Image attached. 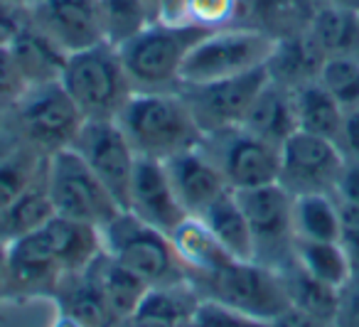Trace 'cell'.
Wrapping results in <instances>:
<instances>
[{"instance_id": "obj_1", "label": "cell", "mask_w": 359, "mask_h": 327, "mask_svg": "<svg viewBox=\"0 0 359 327\" xmlns=\"http://www.w3.org/2000/svg\"><path fill=\"white\" fill-rule=\"evenodd\" d=\"M116 124L138 158L160 163L205 143L200 124L177 91H135Z\"/></svg>"}, {"instance_id": "obj_2", "label": "cell", "mask_w": 359, "mask_h": 327, "mask_svg": "<svg viewBox=\"0 0 359 327\" xmlns=\"http://www.w3.org/2000/svg\"><path fill=\"white\" fill-rule=\"evenodd\" d=\"M212 30L192 22L153 20L130 40L118 45V55L135 91H175L185 60Z\"/></svg>"}, {"instance_id": "obj_3", "label": "cell", "mask_w": 359, "mask_h": 327, "mask_svg": "<svg viewBox=\"0 0 359 327\" xmlns=\"http://www.w3.org/2000/svg\"><path fill=\"white\" fill-rule=\"evenodd\" d=\"M60 81L86 121H116L135 94L118 47L111 42L72 52Z\"/></svg>"}, {"instance_id": "obj_4", "label": "cell", "mask_w": 359, "mask_h": 327, "mask_svg": "<svg viewBox=\"0 0 359 327\" xmlns=\"http://www.w3.org/2000/svg\"><path fill=\"white\" fill-rule=\"evenodd\" d=\"M101 243L118 266L140 278L148 288L187 281L172 239L126 209L101 227Z\"/></svg>"}, {"instance_id": "obj_5", "label": "cell", "mask_w": 359, "mask_h": 327, "mask_svg": "<svg viewBox=\"0 0 359 327\" xmlns=\"http://www.w3.org/2000/svg\"><path fill=\"white\" fill-rule=\"evenodd\" d=\"M200 298H212L261 322H273L290 307L280 273L259 261L229 258L224 266L190 278Z\"/></svg>"}, {"instance_id": "obj_6", "label": "cell", "mask_w": 359, "mask_h": 327, "mask_svg": "<svg viewBox=\"0 0 359 327\" xmlns=\"http://www.w3.org/2000/svg\"><path fill=\"white\" fill-rule=\"evenodd\" d=\"M276 37L251 25H229L212 30L187 55L180 84H207L266 67L273 55Z\"/></svg>"}, {"instance_id": "obj_7", "label": "cell", "mask_w": 359, "mask_h": 327, "mask_svg": "<svg viewBox=\"0 0 359 327\" xmlns=\"http://www.w3.org/2000/svg\"><path fill=\"white\" fill-rule=\"evenodd\" d=\"M45 185L57 217H67L101 229L116 214L123 212L104 187V182L72 148L47 155Z\"/></svg>"}, {"instance_id": "obj_8", "label": "cell", "mask_w": 359, "mask_h": 327, "mask_svg": "<svg viewBox=\"0 0 359 327\" xmlns=\"http://www.w3.org/2000/svg\"><path fill=\"white\" fill-rule=\"evenodd\" d=\"M13 111L27 148L45 158L57 150L72 148L86 121L62 81L30 86L13 104Z\"/></svg>"}, {"instance_id": "obj_9", "label": "cell", "mask_w": 359, "mask_h": 327, "mask_svg": "<svg viewBox=\"0 0 359 327\" xmlns=\"http://www.w3.org/2000/svg\"><path fill=\"white\" fill-rule=\"evenodd\" d=\"M241 209L254 236V261L280 271L293 261V194L278 182L236 189Z\"/></svg>"}, {"instance_id": "obj_10", "label": "cell", "mask_w": 359, "mask_h": 327, "mask_svg": "<svg viewBox=\"0 0 359 327\" xmlns=\"http://www.w3.org/2000/svg\"><path fill=\"white\" fill-rule=\"evenodd\" d=\"M269 67H259L229 79L207 81V84H180L175 91L192 111L202 133L215 135L222 131L241 128L251 104L256 101L259 91L269 84Z\"/></svg>"}, {"instance_id": "obj_11", "label": "cell", "mask_w": 359, "mask_h": 327, "mask_svg": "<svg viewBox=\"0 0 359 327\" xmlns=\"http://www.w3.org/2000/svg\"><path fill=\"white\" fill-rule=\"evenodd\" d=\"M202 148L222 170L231 189H251L278 182L280 145H273L246 128L205 135Z\"/></svg>"}, {"instance_id": "obj_12", "label": "cell", "mask_w": 359, "mask_h": 327, "mask_svg": "<svg viewBox=\"0 0 359 327\" xmlns=\"http://www.w3.org/2000/svg\"><path fill=\"white\" fill-rule=\"evenodd\" d=\"M344 163L347 158L334 140L295 131L280 145L278 185L288 189L293 197L310 192L334 194Z\"/></svg>"}, {"instance_id": "obj_13", "label": "cell", "mask_w": 359, "mask_h": 327, "mask_svg": "<svg viewBox=\"0 0 359 327\" xmlns=\"http://www.w3.org/2000/svg\"><path fill=\"white\" fill-rule=\"evenodd\" d=\"M72 150H76V155L89 165L91 173L104 182L118 207H128L138 155L130 148L121 126L116 121H84L79 135L72 143Z\"/></svg>"}, {"instance_id": "obj_14", "label": "cell", "mask_w": 359, "mask_h": 327, "mask_svg": "<svg viewBox=\"0 0 359 327\" xmlns=\"http://www.w3.org/2000/svg\"><path fill=\"white\" fill-rule=\"evenodd\" d=\"M62 278L65 271L47 224L6 243L3 286L13 293H55Z\"/></svg>"}, {"instance_id": "obj_15", "label": "cell", "mask_w": 359, "mask_h": 327, "mask_svg": "<svg viewBox=\"0 0 359 327\" xmlns=\"http://www.w3.org/2000/svg\"><path fill=\"white\" fill-rule=\"evenodd\" d=\"M30 20L67 55L106 42L99 0H37L30 6Z\"/></svg>"}, {"instance_id": "obj_16", "label": "cell", "mask_w": 359, "mask_h": 327, "mask_svg": "<svg viewBox=\"0 0 359 327\" xmlns=\"http://www.w3.org/2000/svg\"><path fill=\"white\" fill-rule=\"evenodd\" d=\"M126 212L135 214L140 222L150 224L168 236H172L180 224L190 217L175 194L165 165L160 160L148 158H138V163H135Z\"/></svg>"}, {"instance_id": "obj_17", "label": "cell", "mask_w": 359, "mask_h": 327, "mask_svg": "<svg viewBox=\"0 0 359 327\" xmlns=\"http://www.w3.org/2000/svg\"><path fill=\"white\" fill-rule=\"evenodd\" d=\"M163 165L168 170V178L172 182L180 204L195 219H200L217 199L231 192L222 170L217 168V163L207 155L202 145L175 155V158L165 160Z\"/></svg>"}, {"instance_id": "obj_18", "label": "cell", "mask_w": 359, "mask_h": 327, "mask_svg": "<svg viewBox=\"0 0 359 327\" xmlns=\"http://www.w3.org/2000/svg\"><path fill=\"white\" fill-rule=\"evenodd\" d=\"M325 60L327 55L320 50L310 30H300L276 40L273 55L266 67H269L273 81L288 86V89H298L310 81H318Z\"/></svg>"}, {"instance_id": "obj_19", "label": "cell", "mask_w": 359, "mask_h": 327, "mask_svg": "<svg viewBox=\"0 0 359 327\" xmlns=\"http://www.w3.org/2000/svg\"><path fill=\"white\" fill-rule=\"evenodd\" d=\"M241 128L273 145H283L298 131L293 89L269 79V84L259 91L256 101L251 104Z\"/></svg>"}, {"instance_id": "obj_20", "label": "cell", "mask_w": 359, "mask_h": 327, "mask_svg": "<svg viewBox=\"0 0 359 327\" xmlns=\"http://www.w3.org/2000/svg\"><path fill=\"white\" fill-rule=\"evenodd\" d=\"M197 302L200 293L190 281L148 288L123 327H177L190 320Z\"/></svg>"}, {"instance_id": "obj_21", "label": "cell", "mask_w": 359, "mask_h": 327, "mask_svg": "<svg viewBox=\"0 0 359 327\" xmlns=\"http://www.w3.org/2000/svg\"><path fill=\"white\" fill-rule=\"evenodd\" d=\"M11 50L15 55V62L20 67L22 76H25L27 86L60 81L67 65V57H69L47 32H42L37 25H32V20L18 35V40L11 45Z\"/></svg>"}, {"instance_id": "obj_22", "label": "cell", "mask_w": 359, "mask_h": 327, "mask_svg": "<svg viewBox=\"0 0 359 327\" xmlns=\"http://www.w3.org/2000/svg\"><path fill=\"white\" fill-rule=\"evenodd\" d=\"M55 298L62 312L74 317L84 327H123L86 268L81 273H69L62 278L60 286L55 288Z\"/></svg>"}, {"instance_id": "obj_23", "label": "cell", "mask_w": 359, "mask_h": 327, "mask_svg": "<svg viewBox=\"0 0 359 327\" xmlns=\"http://www.w3.org/2000/svg\"><path fill=\"white\" fill-rule=\"evenodd\" d=\"M170 239H172V243H175L180 263L185 268L187 281H190V278L207 276V273L224 266L229 258H234L222 248V243L217 241L215 234L205 227V222H200V219H195V217H187Z\"/></svg>"}, {"instance_id": "obj_24", "label": "cell", "mask_w": 359, "mask_h": 327, "mask_svg": "<svg viewBox=\"0 0 359 327\" xmlns=\"http://www.w3.org/2000/svg\"><path fill=\"white\" fill-rule=\"evenodd\" d=\"M86 273L94 278L101 295L106 298V302L114 310V315L118 317L121 325H126V320L133 315V310L138 307L148 286L140 278H135L133 273L126 271L123 266H118L106 251L86 266Z\"/></svg>"}, {"instance_id": "obj_25", "label": "cell", "mask_w": 359, "mask_h": 327, "mask_svg": "<svg viewBox=\"0 0 359 327\" xmlns=\"http://www.w3.org/2000/svg\"><path fill=\"white\" fill-rule=\"evenodd\" d=\"M200 222H205V227L215 234V239L229 256L241 258V261H254V236H251V227L234 189L217 199L202 214Z\"/></svg>"}, {"instance_id": "obj_26", "label": "cell", "mask_w": 359, "mask_h": 327, "mask_svg": "<svg viewBox=\"0 0 359 327\" xmlns=\"http://www.w3.org/2000/svg\"><path fill=\"white\" fill-rule=\"evenodd\" d=\"M308 30L327 57H359V13L323 3Z\"/></svg>"}, {"instance_id": "obj_27", "label": "cell", "mask_w": 359, "mask_h": 327, "mask_svg": "<svg viewBox=\"0 0 359 327\" xmlns=\"http://www.w3.org/2000/svg\"><path fill=\"white\" fill-rule=\"evenodd\" d=\"M293 104L298 131L323 135V138H330L337 143L344 121V109L320 81H310V84L293 89Z\"/></svg>"}, {"instance_id": "obj_28", "label": "cell", "mask_w": 359, "mask_h": 327, "mask_svg": "<svg viewBox=\"0 0 359 327\" xmlns=\"http://www.w3.org/2000/svg\"><path fill=\"white\" fill-rule=\"evenodd\" d=\"M293 232L303 241H337L339 199L330 192H310L293 197Z\"/></svg>"}, {"instance_id": "obj_29", "label": "cell", "mask_w": 359, "mask_h": 327, "mask_svg": "<svg viewBox=\"0 0 359 327\" xmlns=\"http://www.w3.org/2000/svg\"><path fill=\"white\" fill-rule=\"evenodd\" d=\"M278 273L285 286V293H288L290 307H298V310L325 317V320H334L339 307V288L318 281L308 271H303L295 261L283 266Z\"/></svg>"}, {"instance_id": "obj_30", "label": "cell", "mask_w": 359, "mask_h": 327, "mask_svg": "<svg viewBox=\"0 0 359 327\" xmlns=\"http://www.w3.org/2000/svg\"><path fill=\"white\" fill-rule=\"evenodd\" d=\"M293 261L303 271L315 276L318 281L327 283L332 288L342 291L344 283L352 278L354 268L339 241H303L295 239L293 246Z\"/></svg>"}, {"instance_id": "obj_31", "label": "cell", "mask_w": 359, "mask_h": 327, "mask_svg": "<svg viewBox=\"0 0 359 327\" xmlns=\"http://www.w3.org/2000/svg\"><path fill=\"white\" fill-rule=\"evenodd\" d=\"M52 217H55V207L50 202L45 175H42L25 194H20L11 207L0 212V241L8 243L22 234L35 232L45 227Z\"/></svg>"}, {"instance_id": "obj_32", "label": "cell", "mask_w": 359, "mask_h": 327, "mask_svg": "<svg viewBox=\"0 0 359 327\" xmlns=\"http://www.w3.org/2000/svg\"><path fill=\"white\" fill-rule=\"evenodd\" d=\"M45 155L32 148H13L0 155V212L8 209L45 175Z\"/></svg>"}, {"instance_id": "obj_33", "label": "cell", "mask_w": 359, "mask_h": 327, "mask_svg": "<svg viewBox=\"0 0 359 327\" xmlns=\"http://www.w3.org/2000/svg\"><path fill=\"white\" fill-rule=\"evenodd\" d=\"M99 11L106 42L114 47L123 45L135 32L153 22L145 0H99Z\"/></svg>"}, {"instance_id": "obj_34", "label": "cell", "mask_w": 359, "mask_h": 327, "mask_svg": "<svg viewBox=\"0 0 359 327\" xmlns=\"http://www.w3.org/2000/svg\"><path fill=\"white\" fill-rule=\"evenodd\" d=\"M318 81L344 111L359 106V57H327Z\"/></svg>"}, {"instance_id": "obj_35", "label": "cell", "mask_w": 359, "mask_h": 327, "mask_svg": "<svg viewBox=\"0 0 359 327\" xmlns=\"http://www.w3.org/2000/svg\"><path fill=\"white\" fill-rule=\"evenodd\" d=\"M241 0H187L185 3V22L219 30L239 22Z\"/></svg>"}, {"instance_id": "obj_36", "label": "cell", "mask_w": 359, "mask_h": 327, "mask_svg": "<svg viewBox=\"0 0 359 327\" xmlns=\"http://www.w3.org/2000/svg\"><path fill=\"white\" fill-rule=\"evenodd\" d=\"M192 325L195 327H271V322H261L234 307L224 305L212 298H200L195 312H192Z\"/></svg>"}, {"instance_id": "obj_37", "label": "cell", "mask_w": 359, "mask_h": 327, "mask_svg": "<svg viewBox=\"0 0 359 327\" xmlns=\"http://www.w3.org/2000/svg\"><path fill=\"white\" fill-rule=\"evenodd\" d=\"M30 89L11 47H0V104H15Z\"/></svg>"}, {"instance_id": "obj_38", "label": "cell", "mask_w": 359, "mask_h": 327, "mask_svg": "<svg viewBox=\"0 0 359 327\" xmlns=\"http://www.w3.org/2000/svg\"><path fill=\"white\" fill-rule=\"evenodd\" d=\"M339 246L352 261V268H359V207L339 202Z\"/></svg>"}, {"instance_id": "obj_39", "label": "cell", "mask_w": 359, "mask_h": 327, "mask_svg": "<svg viewBox=\"0 0 359 327\" xmlns=\"http://www.w3.org/2000/svg\"><path fill=\"white\" fill-rule=\"evenodd\" d=\"M30 25V8L18 3H0V47H11Z\"/></svg>"}, {"instance_id": "obj_40", "label": "cell", "mask_w": 359, "mask_h": 327, "mask_svg": "<svg viewBox=\"0 0 359 327\" xmlns=\"http://www.w3.org/2000/svg\"><path fill=\"white\" fill-rule=\"evenodd\" d=\"M334 325L359 327V268L339 291V307L337 315H334Z\"/></svg>"}, {"instance_id": "obj_41", "label": "cell", "mask_w": 359, "mask_h": 327, "mask_svg": "<svg viewBox=\"0 0 359 327\" xmlns=\"http://www.w3.org/2000/svg\"><path fill=\"white\" fill-rule=\"evenodd\" d=\"M337 145L342 148L347 160H359V106L344 111L342 131H339Z\"/></svg>"}, {"instance_id": "obj_42", "label": "cell", "mask_w": 359, "mask_h": 327, "mask_svg": "<svg viewBox=\"0 0 359 327\" xmlns=\"http://www.w3.org/2000/svg\"><path fill=\"white\" fill-rule=\"evenodd\" d=\"M334 197L339 202L357 204L359 207V160H347L342 168V175L334 187Z\"/></svg>"}, {"instance_id": "obj_43", "label": "cell", "mask_w": 359, "mask_h": 327, "mask_svg": "<svg viewBox=\"0 0 359 327\" xmlns=\"http://www.w3.org/2000/svg\"><path fill=\"white\" fill-rule=\"evenodd\" d=\"M271 327H337L334 320H325V317L310 315L305 310H298V307H288L283 315H278Z\"/></svg>"}, {"instance_id": "obj_44", "label": "cell", "mask_w": 359, "mask_h": 327, "mask_svg": "<svg viewBox=\"0 0 359 327\" xmlns=\"http://www.w3.org/2000/svg\"><path fill=\"white\" fill-rule=\"evenodd\" d=\"M52 327H84L81 322H76L74 317H69V315H65V312H60V317L55 320V325Z\"/></svg>"}, {"instance_id": "obj_45", "label": "cell", "mask_w": 359, "mask_h": 327, "mask_svg": "<svg viewBox=\"0 0 359 327\" xmlns=\"http://www.w3.org/2000/svg\"><path fill=\"white\" fill-rule=\"evenodd\" d=\"M330 6H337V8H347V11L359 13V0H325Z\"/></svg>"}, {"instance_id": "obj_46", "label": "cell", "mask_w": 359, "mask_h": 327, "mask_svg": "<svg viewBox=\"0 0 359 327\" xmlns=\"http://www.w3.org/2000/svg\"><path fill=\"white\" fill-rule=\"evenodd\" d=\"M6 281V241H0V283Z\"/></svg>"}, {"instance_id": "obj_47", "label": "cell", "mask_w": 359, "mask_h": 327, "mask_svg": "<svg viewBox=\"0 0 359 327\" xmlns=\"http://www.w3.org/2000/svg\"><path fill=\"white\" fill-rule=\"evenodd\" d=\"M0 3H18V6H27V8H30L32 3H37V0H0Z\"/></svg>"}, {"instance_id": "obj_48", "label": "cell", "mask_w": 359, "mask_h": 327, "mask_svg": "<svg viewBox=\"0 0 359 327\" xmlns=\"http://www.w3.org/2000/svg\"><path fill=\"white\" fill-rule=\"evenodd\" d=\"M177 327H195V325H192V320H185L182 325H177Z\"/></svg>"}, {"instance_id": "obj_49", "label": "cell", "mask_w": 359, "mask_h": 327, "mask_svg": "<svg viewBox=\"0 0 359 327\" xmlns=\"http://www.w3.org/2000/svg\"><path fill=\"white\" fill-rule=\"evenodd\" d=\"M0 155H3V153H0Z\"/></svg>"}]
</instances>
